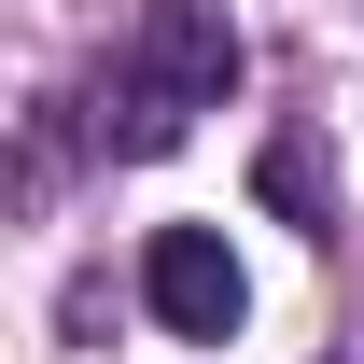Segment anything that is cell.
<instances>
[{
    "instance_id": "obj_3",
    "label": "cell",
    "mask_w": 364,
    "mask_h": 364,
    "mask_svg": "<svg viewBox=\"0 0 364 364\" xmlns=\"http://www.w3.org/2000/svg\"><path fill=\"white\" fill-rule=\"evenodd\" d=\"M267 210H280V225H336V196H322V154H309V140H267Z\"/></svg>"
},
{
    "instance_id": "obj_2",
    "label": "cell",
    "mask_w": 364,
    "mask_h": 364,
    "mask_svg": "<svg viewBox=\"0 0 364 364\" xmlns=\"http://www.w3.org/2000/svg\"><path fill=\"white\" fill-rule=\"evenodd\" d=\"M140 309L168 322V336H238L252 280H238L225 225H154V238H140Z\"/></svg>"
},
{
    "instance_id": "obj_1",
    "label": "cell",
    "mask_w": 364,
    "mask_h": 364,
    "mask_svg": "<svg viewBox=\"0 0 364 364\" xmlns=\"http://www.w3.org/2000/svg\"><path fill=\"white\" fill-rule=\"evenodd\" d=\"M225 98H238L225 0H140L127 56H112V85H98V140H112V154H182L196 112H225Z\"/></svg>"
}]
</instances>
